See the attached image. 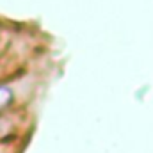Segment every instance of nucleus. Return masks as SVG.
<instances>
[{
	"label": "nucleus",
	"instance_id": "f257e3e1",
	"mask_svg": "<svg viewBox=\"0 0 153 153\" xmlns=\"http://www.w3.org/2000/svg\"><path fill=\"white\" fill-rule=\"evenodd\" d=\"M11 91L7 89V87H0V109H4V107H7V103L11 102Z\"/></svg>",
	"mask_w": 153,
	"mask_h": 153
}]
</instances>
